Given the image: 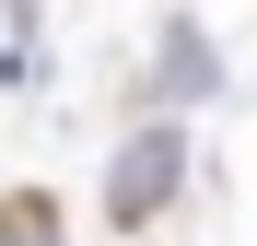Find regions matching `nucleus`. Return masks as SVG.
<instances>
[{
  "label": "nucleus",
  "instance_id": "nucleus-2",
  "mask_svg": "<svg viewBox=\"0 0 257 246\" xmlns=\"http://www.w3.org/2000/svg\"><path fill=\"white\" fill-rule=\"evenodd\" d=\"M0 246H70L59 234V199L47 188H12V199H0Z\"/></svg>",
  "mask_w": 257,
  "mask_h": 246
},
{
  "label": "nucleus",
  "instance_id": "nucleus-1",
  "mask_svg": "<svg viewBox=\"0 0 257 246\" xmlns=\"http://www.w3.org/2000/svg\"><path fill=\"white\" fill-rule=\"evenodd\" d=\"M176 188H187V129H164V117H152V129H128L117 176H105V211H117V234H141V223H152Z\"/></svg>",
  "mask_w": 257,
  "mask_h": 246
}]
</instances>
